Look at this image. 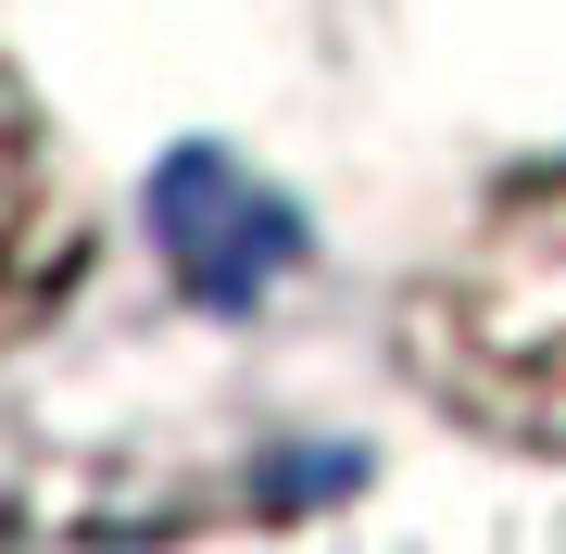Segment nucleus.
<instances>
[{"label": "nucleus", "mask_w": 566, "mask_h": 554, "mask_svg": "<svg viewBox=\"0 0 566 554\" xmlns=\"http://www.w3.org/2000/svg\"><path fill=\"white\" fill-rule=\"evenodd\" d=\"M164 240H177V278H189V290H214V303H252V290L277 278L290 227H277V202H264L240 165L189 151V165L164 177Z\"/></svg>", "instance_id": "7ed1b4c3"}, {"label": "nucleus", "mask_w": 566, "mask_h": 554, "mask_svg": "<svg viewBox=\"0 0 566 554\" xmlns=\"http://www.w3.org/2000/svg\"><path fill=\"white\" fill-rule=\"evenodd\" d=\"M390 366L428 416L566 467V151L491 177L390 315Z\"/></svg>", "instance_id": "f257e3e1"}, {"label": "nucleus", "mask_w": 566, "mask_h": 554, "mask_svg": "<svg viewBox=\"0 0 566 554\" xmlns=\"http://www.w3.org/2000/svg\"><path fill=\"white\" fill-rule=\"evenodd\" d=\"M88 278V189L51 151V114L25 102L13 51H0V353L39 341Z\"/></svg>", "instance_id": "f03ea898"}]
</instances>
